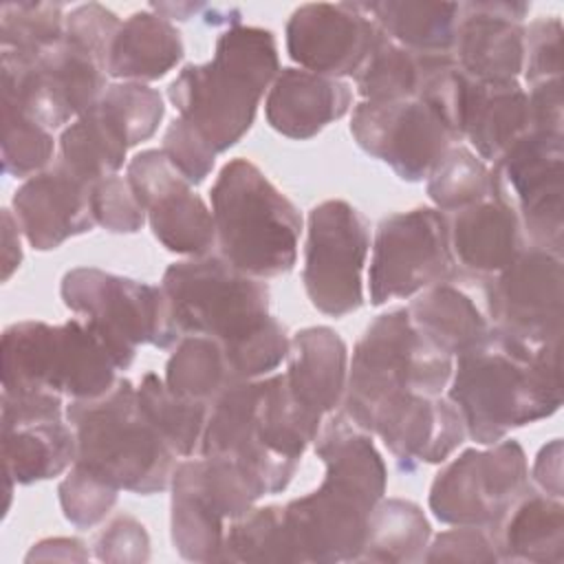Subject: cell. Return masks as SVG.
Instances as JSON below:
<instances>
[{
  "label": "cell",
  "instance_id": "obj_1",
  "mask_svg": "<svg viewBox=\"0 0 564 564\" xmlns=\"http://www.w3.org/2000/svg\"><path fill=\"white\" fill-rule=\"evenodd\" d=\"M161 289L178 330L216 339L238 379H260L289 357L291 339L269 313L267 284L223 256L205 253L170 264Z\"/></svg>",
  "mask_w": 564,
  "mask_h": 564
},
{
  "label": "cell",
  "instance_id": "obj_43",
  "mask_svg": "<svg viewBox=\"0 0 564 564\" xmlns=\"http://www.w3.org/2000/svg\"><path fill=\"white\" fill-rule=\"evenodd\" d=\"M59 505L64 518L77 529H90L106 520L117 505L119 489L86 467L73 463L70 471L59 482Z\"/></svg>",
  "mask_w": 564,
  "mask_h": 564
},
{
  "label": "cell",
  "instance_id": "obj_46",
  "mask_svg": "<svg viewBox=\"0 0 564 564\" xmlns=\"http://www.w3.org/2000/svg\"><path fill=\"white\" fill-rule=\"evenodd\" d=\"M522 73L529 86L562 79V22L557 18H542L524 29Z\"/></svg>",
  "mask_w": 564,
  "mask_h": 564
},
{
  "label": "cell",
  "instance_id": "obj_52",
  "mask_svg": "<svg viewBox=\"0 0 564 564\" xmlns=\"http://www.w3.org/2000/svg\"><path fill=\"white\" fill-rule=\"evenodd\" d=\"M20 225L11 209H2V280H9L11 273L22 262L20 247Z\"/></svg>",
  "mask_w": 564,
  "mask_h": 564
},
{
  "label": "cell",
  "instance_id": "obj_17",
  "mask_svg": "<svg viewBox=\"0 0 564 564\" xmlns=\"http://www.w3.org/2000/svg\"><path fill=\"white\" fill-rule=\"evenodd\" d=\"M491 328L529 346L560 341L564 267L562 253L524 245L485 286Z\"/></svg>",
  "mask_w": 564,
  "mask_h": 564
},
{
  "label": "cell",
  "instance_id": "obj_41",
  "mask_svg": "<svg viewBox=\"0 0 564 564\" xmlns=\"http://www.w3.org/2000/svg\"><path fill=\"white\" fill-rule=\"evenodd\" d=\"M2 170L15 178H31L46 170L55 141L53 132L2 97Z\"/></svg>",
  "mask_w": 564,
  "mask_h": 564
},
{
  "label": "cell",
  "instance_id": "obj_20",
  "mask_svg": "<svg viewBox=\"0 0 564 564\" xmlns=\"http://www.w3.org/2000/svg\"><path fill=\"white\" fill-rule=\"evenodd\" d=\"M368 434H377L405 471H414L423 463L447 460L467 436L452 401L423 392L386 399L372 414Z\"/></svg>",
  "mask_w": 564,
  "mask_h": 564
},
{
  "label": "cell",
  "instance_id": "obj_31",
  "mask_svg": "<svg viewBox=\"0 0 564 564\" xmlns=\"http://www.w3.org/2000/svg\"><path fill=\"white\" fill-rule=\"evenodd\" d=\"M170 487L174 549L189 562H223L227 520L203 491L196 458L176 463Z\"/></svg>",
  "mask_w": 564,
  "mask_h": 564
},
{
  "label": "cell",
  "instance_id": "obj_28",
  "mask_svg": "<svg viewBox=\"0 0 564 564\" xmlns=\"http://www.w3.org/2000/svg\"><path fill=\"white\" fill-rule=\"evenodd\" d=\"M176 26L156 11H137L121 22L106 62V75L121 82H154L183 57Z\"/></svg>",
  "mask_w": 564,
  "mask_h": 564
},
{
  "label": "cell",
  "instance_id": "obj_38",
  "mask_svg": "<svg viewBox=\"0 0 564 564\" xmlns=\"http://www.w3.org/2000/svg\"><path fill=\"white\" fill-rule=\"evenodd\" d=\"M223 562H297L282 507L251 509L231 520L225 531Z\"/></svg>",
  "mask_w": 564,
  "mask_h": 564
},
{
  "label": "cell",
  "instance_id": "obj_13",
  "mask_svg": "<svg viewBox=\"0 0 564 564\" xmlns=\"http://www.w3.org/2000/svg\"><path fill=\"white\" fill-rule=\"evenodd\" d=\"M2 97L46 130H57L93 108L106 90V68L62 40L33 57L0 55Z\"/></svg>",
  "mask_w": 564,
  "mask_h": 564
},
{
  "label": "cell",
  "instance_id": "obj_44",
  "mask_svg": "<svg viewBox=\"0 0 564 564\" xmlns=\"http://www.w3.org/2000/svg\"><path fill=\"white\" fill-rule=\"evenodd\" d=\"M93 216L110 234H137L148 220L130 181L110 174L93 185Z\"/></svg>",
  "mask_w": 564,
  "mask_h": 564
},
{
  "label": "cell",
  "instance_id": "obj_8",
  "mask_svg": "<svg viewBox=\"0 0 564 564\" xmlns=\"http://www.w3.org/2000/svg\"><path fill=\"white\" fill-rule=\"evenodd\" d=\"M454 357L434 346L410 319L408 308L379 315L361 335L348 366L344 414L368 432L377 408L401 392L443 394Z\"/></svg>",
  "mask_w": 564,
  "mask_h": 564
},
{
  "label": "cell",
  "instance_id": "obj_10",
  "mask_svg": "<svg viewBox=\"0 0 564 564\" xmlns=\"http://www.w3.org/2000/svg\"><path fill=\"white\" fill-rule=\"evenodd\" d=\"M59 293L99 337L119 370L132 364L139 346L170 348L183 337L161 284L79 267L64 275Z\"/></svg>",
  "mask_w": 564,
  "mask_h": 564
},
{
  "label": "cell",
  "instance_id": "obj_48",
  "mask_svg": "<svg viewBox=\"0 0 564 564\" xmlns=\"http://www.w3.org/2000/svg\"><path fill=\"white\" fill-rule=\"evenodd\" d=\"M425 562H498L494 533L480 527L456 524L427 544Z\"/></svg>",
  "mask_w": 564,
  "mask_h": 564
},
{
  "label": "cell",
  "instance_id": "obj_49",
  "mask_svg": "<svg viewBox=\"0 0 564 564\" xmlns=\"http://www.w3.org/2000/svg\"><path fill=\"white\" fill-rule=\"evenodd\" d=\"M95 557L115 564H139L150 557V538L145 527L130 518H115L95 540Z\"/></svg>",
  "mask_w": 564,
  "mask_h": 564
},
{
  "label": "cell",
  "instance_id": "obj_35",
  "mask_svg": "<svg viewBox=\"0 0 564 564\" xmlns=\"http://www.w3.org/2000/svg\"><path fill=\"white\" fill-rule=\"evenodd\" d=\"M128 150L123 134L99 104L70 121L59 137V161L88 183L117 174Z\"/></svg>",
  "mask_w": 564,
  "mask_h": 564
},
{
  "label": "cell",
  "instance_id": "obj_47",
  "mask_svg": "<svg viewBox=\"0 0 564 564\" xmlns=\"http://www.w3.org/2000/svg\"><path fill=\"white\" fill-rule=\"evenodd\" d=\"M163 154L192 185H200L209 176L216 159V150L181 117L165 130Z\"/></svg>",
  "mask_w": 564,
  "mask_h": 564
},
{
  "label": "cell",
  "instance_id": "obj_50",
  "mask_svg": "<svg viewBox=\"0 0 564 564\" xmlns=\"http://www.w3.org/2000/svg\"><path fill=\"white\" fill-rule=\"evenodd\" d=\"M527 97H529L531 128L564 134L562 79H551V82L535 84V86H531Z\"/></svg>",
  "mask_w": 564,
  "mask_h": 564
},
{
  "label": "cell",
  "instance_id": "obj_7",
  "mask_svg": "<svg viewBox=\"0 0 564 564\" xmlns=\"http://www.w3.org/2000/svg\"><path fill=\"white\" fill-rule=\"evenodd\" d=\"M212 216L218 256L238 271L267 280L295 267L302 216L251 161L234 159L220 170Z\"/></svg>",
  "mask_w": 564,
  "mask_h": 564
},
{
  "label": "cell",
  "instance_id": "obj_3",
  "mask_svg": "<svg viewBox=\"0 0 564 564\" xmlns=\"http://www.w3.org/2000/svg\"><path fill=\"white\" fill-rule=\"evenodd\" d=\"M447 399L480 445L540 421L562 405L560 341L529 346L498 330L456 357Z\"/></svg>",
  "mask_w": 564,
  "mask_h": 564
},
{
  "label": "cell",
  "instance_id": "obj_27",
  "mask_svg": "<svg viewBox=\"0 0 564 564\" xmlns=\"http://www.w3.org/2000/svg\"><path fill=\"white\" fill-rule=\"evenodd\" d=\"M454 64L449 53H419L405 48L379 29L370 53L355 73V84L364 101L423 97L436 77Z\"/></svg>",
  "mask_w": 564,
  "mask_h": 564
},
{
  "label": "cell",
  "instance_id": "obj_5",
  "mask_svg": "<svg viewBox=\"0 0 564 564\" xmlns=\"http://www.w3.org/2000/svg\"><path fill=\"white\" fill-rule=\"evenodd\" d=\"M280 73L278 44L260 26H231L207 64H187L167 97L200 137L218 152L236 145L251 128L262 95Z\"/></svg>",
  "mask_w": 564,
  "mask_h": 564
},
{
  "label": "cell",
  "instance_id": "obj_25",
  "mask_svg": "<svg viewBox=\"0 0 564 564\" xmlns=\"http://www.w3.org/2000/svg\"><path fill=\"white\" fill-rule=\"evenodd\" d=\"M352 104L346 82L304 68H282L269 88L264 112L269 126L289 139H311L341 119Z\"/></svg>",
  "mask_w": 564,
  "mask_h": 564
},
{
  "label": "cell",
  "instance_id": "obj_6",
  "mask_svg": "<svg viewBox=\"0 0 564 564\" xmlns=\"http://www.w3.org/2000/svg\"><path fill=\"white\" fill-rule=\"evenodd\" d=\"M66 421L75 430V463L119 491L150 496L172 482L176 454L143 414L137 388L119 377L93 399H70Z\"/></svg>",
  "mask_w": 564,
  "mask_h": 564
},
{
  "label": "cell",
  "instance_id": "obj_53",
  "mask_svg": "<svg viewBox=\"0 0 564 564\" xmlns=\"http://www.w3.org/2000/svg\"><path fill=\"white\" fill-rule=\"evenodd\" d=\"M64 555V560H86L88 553L84 551V544L79 540H70V538H55V540H44L37 546L31 549V553L26 555V560H59Z\"/></svg>",
  "mask_w": 564,
  "mask_h": 564
},
{
  "label": "cell",
  "instance_id": "obj_24",
  "mask_svg": "<svg viewBox=\"0 0 564 564\" xmlns=\"http://www.w3.org/2000/svg\"><path fill=\"white\" fill-rule=\"evenodd\" d=\"M456 130L482 161H496L518 137L531 130L529 97L518 82L482 84L460 73Z\"/></svg>",
  "mask_w": 564,
  "mask_h": 564
},
{
  "label": "cell",
  "instance_id": "obj_33",
  "mask_svg": "<svg viewBox=\"0 0 564 564\" xmlns=\"http://www.w3.org/2000/svg\"><path fill=\"white\" fill-rule=\"evenodd\" d=\"M375 24L394 42L419 53H449L460 22L458 2H361Z\"/></svg>",
  "mask_w": 564,
  "mask_h": 564
},
{
  "label": "cell",
  "instance_id": "obj_36",
  "mask_svg": "<svg viewBox=\"0 0 564 564\" xmlns=\"http://www.w3.org/2000/svg\"><path fill=\"white\" fill-rule=\"evenodd\" d=\"M167 388L185 399L212 405L231 383L240 381L223 346L205 335H183L165 366Z\"/></svg>",
  "mask_w": 564,
  "mask_h": 564
},
{
  "label": "cell",
  "instance_id": "obj_9",
  "mask_svg": "<svg viewBox=\"0 0 564 564\" xmlns=\"http://www.w3.org/2000/svg\"><path fill=\"white\" fill-rule=\"evenodd\" d=\"M117 364L84 319L18 322L2 333V390L93 399L108 392Z\"/></svg>",
  "mask_w": 564,
  "mask_h": 564
},
{
  "label": "cell",
  "instance_id": "obj_29",
  "mask_svg": "<svg viewBox=\"0 0 564 564\" xmlns=\"http://www.w3.org/2000/svg\"><path fill=\"white\" fill-rule=\"evenodd\" d=\"M498 557L505 562H564V507L560 498L529 489L494 531Z\"/></svg>",
  "mask_w": 564,
  "mask_h": 564
},
{
  "label": "cell",
  "instance_id": "obj_18",
  "mask_svg": "<svg viewBox=\"0 0 564 564\" xmlns=\"http://www.w3.org/2000/svg\"><path fill=\"white\" fill-rule=\"evenodd\" d=\"M126 178L145 209L154 238L165 249L192 258L209 253L216 245L212 209L163 150L139 152L128 163Z\"/></svg>",
  "mask_w": 564,
  "mask_h": 564
},
{
  "label": "cell",
  "instance_id": "obj_4",
  "mask_svg": "<svg viewBox=\"0 0 564 564\" xmlns=\"http://www.w3.org/2000/svg\"><path fill=\"white\" fill-rule=\"evenodd\" d=\"M317 434L300 416L284 375L240 379L212 405L200 454L238 465L262 491L280 494Z\"/></svg>",
  "mask_w": 564,
  "mask_h": 564
},
{
  "label": "cell",
  "instance_id": "obj_34",
  "mask_svg": "<svg viewBox=\"0 0 564 564\" xmlns=\"http://www.w3.org/2000/svg\"><path fill=\"white\" fill-rule=\"evenodd\" d=\"M427 542L430 522L414 502L381 498L368 518L366 540L357 562H421L425 557Z\"/></svg>",
  "mask_w": 564,
  "mask_h": 564
},
{
  "label": "cell",
  "instance_id": "obj_30",
  "mask_svg": "<svg viewBox=\"0 0 564 564\" xmlns=\"http://www.w3.org/2000/svg\"><path fill=\"white\" fill-rule=\"evenodd\" d=\"M2 465L20 485L55 478L73 467L77 458V438L64 419L0 425Z\"/></svg>",
  "mask_w": 564,
  "mask_h": 564
},
{
  "label": "cell",
  "instance_id": "obj_51",
  "mask_svg": "<svg viewBox=\"0 0 564 564\" xmlns=\"http://www.w3.org/2000/svg\"><path fill=\"white\" fill-rule=\"evenodd\" d=\"M533 478L546 496L562 498V441L555 438L544 445L533 465Z\"/></svg>",
  "mask_w": 564,
  "mask_h": 564
},
{
  "label": "cell",
  "instance_id": "obj_23",
  "mask_svg": "<svg viewBox=\"0 0 564 564\" xmlns=\"http://www.w3.org/2000/svg\"><path fill=\"white\" fill-rule=\"evenodd\" d=\"M286 361L282 375L289 394L306 425L319 434L324 416L344 399L348 348L333 328L311 326L291 337Z\"/></svg>",
  "mask_w": 564,
  "mask_h": 564
},
{
  "label": "cell",
  "instance_id": "obj_12",
  "mask_svg": "<svg viewBox=\"0 0 564 564\" xmlns=\"http://www.w3.org/2000/svg\"><path fill=\"white\" fill-rule=\"evenodd\" d=\"M465 449L432 482L430 509L445 524L496 531L509 509L531 489L527 456L518 441Z\"/></svg>",
  "mask_w": 564,
  "mask_h": 564
},
{
  "label": "cell",
  "instance_id": "obj_37",
  "mask_svg": "<svg viewBox=\"0 0 564 564\" xmlns=\"http://www.w3.org/2000/svg\"><path fill=\"white\" fill-rule=\"evenodd\" d=\"M137 399L148 421L176 456L189 458L200 447L209 405L172 392L167 383L152 372L141 379Z\"/></svg>",
  "mask_w": 564,
  "mask_h": 564
},
{
  "label": "cell",
  "instance_id": "obj_15",
  "mask_svg": "<svg viewBox=\"0 0 564 564\" xmlns=\"http://www.w3.org/2000/svg\"><path fill=\"white\" fill-rule=\"evenodd\" d=\"M368 249V220L350 203L324 200L311 209L302 282L319 313L344 317L364 304Z\"/></svg>",
  "mask_w": 564,
  "mask_h": 564
},
{
  "label": "cell",
  "instance_id": "obj_42",
  "mask_svg": "<svg viewBox=\"0 0 564 564\" xmlns=\"http://www.w3.org/2000/svg\"><path fill=\"white\" fill-rule=\"evenodd\" d=\"M123 134L128 148L148 141L165 112L159 90L139 82L108 84L97 101Z\"/></svg>",
  "mask_w": 564,
  "mask_h": 564
},
{
  "label": "cell",
  "instance_id": "obj_32",
  "mask_svg": "<svg viewBox=\"0 0 564 564\" xmlns=\"http://www.w3.org/2000/svg\"><path fill=\"white\" fill-rule=\"evenodd\" d=\"M408 315L434 346L452 357L474 348L491 330V324L482 317L478 306L449 282L423 289L410 304Z\"/></svg>",
  "mask_w": 564,
  "mask_h": 564
},
{
  "label": "cell",
  "instance_id": "obj_14",
  "mask_svg": "<svg viewBox=\"0 0 564 564\" xmlns=\"http://www.w3.org/2000/svg\"><path fill=\"white\" fill-rule=\"evenodd\" d=\"M350 132L366 154L388 163L410 183L427 178L443 154L460 141L445 110L427 97L361 101L352 110Z\"/></svg>",
  "mask_w": 564,
  "mask_h": 564
},
{
  "label": "cell",
  "instance_id": "obj_22",
  "mask_svg": "<svg viewBox=\"0 0 564 564\" xmlns=\"http://www.w3.org/2000/svg\"><path fill=\"white\" fill-rule=\"evenodd\" d=\"M527 2H465L452 57L458 70L482 84L518 82L524 66Z\"/></svg>",
  "mask_w": 564,
  "mask_h": 564
},
{
  "label": "cell",
  "instance_id": "obj_19",
  "mask_svg": "<svg viewBox=\"0 0 564 564\" xmlns=\"http://www.w3.org/2000/svg\"><path fill=\"white\" fill-rule=\"evenodd\" d=\"M377 35L379 26L361 2H308L286 22V51L304 70L355 77Z\"/></svg>",
  "mask_w": 564,
  "mask_h": 564
},
{
  "label": "cell",
  "instance_id": "obj_39",
  "mask_svg": "<svg viewBox=\"0 0 564 564\" xmlns=\"http://www.w3.org/2000/svg\"><path fill=\"white\" fill-rule=\"evenodd\" d=\"M427 196L438 212H456L491 196L487 163L465 145H452L427 176Z\"/></svg>",
  "mask_w": 564,
  "mask_h": 564
},
{
  "label": "cell",
  "instance_id": "obj_40",
  "mask_svg": "<svg viewBox=\"0 0 564 564\" xmlns=\"http://www.w3.org/2000/svg\"><path fill=\"white\" fill-rule=\"evenodd\" d=\"M59 2H4L0 7V53L33 57L64 40Z\"/></svg>",
  "mask_w": 564,
  "mask_h": 564
},
{
  "label": "cell",
  "instance_id": "obj_26",
  "mask_svg": "<svg viewBox=\"0 0 564 564\" xmlns=\"http://www.w3.org/2000/svg\"><path fill=\"white\" fill-rule=\"evenodd\" d=\"M447 238L454 264L482 278L500 273L524 247L516 212L496 196L452 212Z\"/></svg>",
  "mask_w": 564,
  "mask_h": 564
},
{
  "label": "cell",
  "instance_id": "obj_16",
  "mask_svg": "<svg viewBox=\"0 0 564 564\" xmlns=\"http://www.w3.org/2000/svg\"><path fill=\"white\" fill-rule=\"evenodd\" d=\"M447 238V216L432 207H416L383 218L377 227L370 260V302L410 297L454 273Z\"/></svg>",
  "mask_w": 564,
  "mask_h": 564
},
{
  "label": "cell",
  "instance_id": "obj_45",
  "mask_svg": "<svg viewBox=\"0 0 564 564\" xmlns=\"http://www.w3.org/2000/svg\"><path fill=\"white\" fill-rule=\"evenodd\" d=\"M121 26V20L104 4L88 2L75 7L64 20V40L77 48L90 53L106 68L112 40Z\"/></svg>",
  "mask_w": 564,
  "mask_h": 564
},
{
  "label": "cell",
  "instance_id": "obj_11",
  "mask_svg": "<svg viewBox=\"0 0 564 564\" xmlns=\"http://www.w3.org/2000/svg\"><path fill=\"white\" fill-rule=\"evenodd\" d=\"M491 196L509 205L529 245L562 253L564 134L527 130L496 161Z\"/></svg>",
  "mask_w": 564,
  "mask_h": 564
},
{
  "label": "cell",
  "instance_id": "obj_21",
  "mask_svg": "<svg viewBox=\"0 0 564 564\" xmlns=\"http://www.w3.org/2000/svg\"><path fill=\"white\" fill-rule=\"evenodd\" d=\"M93 185L59 159L26 178L13 194V216L26 242L37 251H51L90 231L97 225Z\"/></svg>",
  "mask_w": 564,
  "mask_h": 564
},
{
  "label": "cell",
  "instance_id": "obj_2",
  "mask_svg": "<svg viewBox=\"0 0 564 564\" xmlns=\"http://www.w3.org/2000/svg\"><path fill=\"white\" fill-rule=\"evenodd\" d=\"M326 467L322 485L282 507L297 562H357L368 518L386 494V465L370 434L346 414L315 438Z\"/></svg>",
  "mask_w": 564,
  "mask_h": 564
}]
</instances>
